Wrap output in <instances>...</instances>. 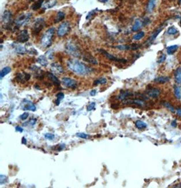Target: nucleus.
Segmentation results:
<instances>
[{
    "label": "nucleus",
    "mask_w": 181,
    "mask_h": 188,
    "mask_svg": "<svg viewBox=\"0 0 181 188\" xmlns=\"http://www.w3.org/2000/svg\"><path fill=\"white\" fill-rule=\"evenodd\" d=\"M22 144H24V145H26L27 144V139L24 137H22Z\"/></svg>",
    "instance_id": "54"
},
{
    "label": "nucleus",
    "mask_w": 181,
    "mask_h": 188,
    "mask_svg": "<svg viewBox=\"0 0 181 188\" xmlns=\"http://www.w3.org/2000/svg\"><path fill=\"white\" fill-rule=\"evenodd\" d=\"M165 59H166V55H165V54H162L160 56V57L158 59V60H157V63L161 64V63H163L165 61Z\"/></svg>",
    "instance_id": "46"
},
{
    "label": "nucleus",
    "mask_w": 181,
    "mask_h": 188,
    "mask_svg": "<svg viewBox=\"0 0 181 188\" xmlns=\"http://www.w3.org/2000/svg\"><path fill=\"white\" fill-rule=\"evenodd\" d=\"M174 187H181V183H180L179 184H178V185H175V186H174Z\"/></svg>",
    "instance_id": "56"
},
{
    "label": "nucleus",
    "mask_w": 181,
    "mask_h": 188,
    "mask_svg": "<svg viewBox=\"0 0 181 188\" xmlns=\"http://www.w3.org/2000/svg\"><path fill=\"white\" fill-rule=\"evenodd\" d=\"M56 3H57L56 0H48V1H46L44 3L43 8L44 10L52 8V7L55 6Z\"/></svg>",
    "instance_id": "24"
},
{
    "label": "nucleus",
    "mask_w": 181,
    "mask_h": 188,
    "mask_svg": "<svg viewBox=\"0 0 181 188\" xmlns=\"http://www.w3.org/2000/svg\"><path fill=\"white\" fill-rule=\"evenodd\" d=\"M83 59H84L85 61H86V62L91 63V64H93V65L98 64V61H96V59L95 58H94L93 57L90 56V55H88V56L87 55H86V56L83 57Z\"/></svg>",
    "instance_id": "30"
},
{
    "label": "nucleus",
    "mask_w": 181,
    "mask_h": 188,
    "mask_svg": "<svg viewBox=\"0 0 181 188\" xmlns=\"http://www.w3.org/2000/svg\"><path fill=\"white\" fill-rule=\"evenodd\" d=\"M14 47L15 52L18 54H24L28 53V49H27L26 47L23 46L20 44H15Z\"/></svg>",
    "instance_id": "21"
},
{
    "label": "nucleus",
    "mask_w": 181,
    "mask_h": 188,
    "mask_svg": "<svg viewBox=\"0 0 181 188\" xmlns=\"http://www.w3.org/2000/svg\"><path fill=\"white\" fill-rule=\"evenodd\" d=\"M46 76L49 79L50 81L52 82L53 84L56 86H59L60 84H61V82L60 80L58 79V78L55 76L53 73L51 72H47L46 73Z\"/></svg>",
    "instance_id": "19"
},
{
    "label": "nucleus",
    "mask_w": 181,
    "mask_h": 188,
    "mask_svg": "<svg viewBox=\"0 0 181 188\" xmlns=\"http://www.w3.org/2000/svg\"><path fill=\"white\" fill-rule=\"evenodd\" d=\"M99 1H101L102 3H107L108 2V0H99Z\"/></svg>",
    "instance_id": "55"
},
{
    "label": "nucleus",
    "mask_w": 181,
    "mask_h": 188,
    "mask_svg": "<svg viewBox=\"0 0 181 188\" xmlns=\"http://www.w3.org/2000/svg\"><path fill=\"white\" fill-rule=\"evenodd\" d=\"M71 30V25L69 22H64L60 25L57 29V35L60 37H63L69 33Z\"/></svg>",
    "instance_id": "5"
},
{
    "label": "nucleus",
    "mask_w": 181,
    "mask_h": 188,
    "mask_svg": "<svg viewBox=\"0 0 181 188\" xmlns=\"http://www.w3.org/2000/svg\"><path fill=\"white\" fill-rule=\"evenodd\" d=\"M96 10H98V9H95V10H93L90 11V12L88 14L87 16H86V19H87V20H90V19L92 17L96 14Z\"/></svg>",
    "instance_id": "45"
},
{
    "label": "nucleus",
    "mask_w": 181,
    "mask_h": 188,
    "mask_svg": "<svg viewBox=\"0 0 181 188\" xmlns=\"http://www.w3.org/2000/svg\"><path fill=\"white\" fill-rule=\"evenodd\" d=\"M140 47V45L136 44H133L132 45H119L115 46L116 48H117L119 50H136Z\"/></svg>",
    "instance_id": "16"
},
{
    "label": "nucleus",
    "mask_w": 181,
    "mask_h": 188,
    "mask_svg": "<svg viewBox=\"0 0 181 188\" xmlns=\"http://www.w3.org/2000/svg\"><path fill=\"white\" fill-rule=\"evenodd\" d=\"M163 26H160L159 27H158L157 29H156L155 31H153V33H152V35L150 36L149 39L147 40V41L146 42V46H149L151 45V44L153 43V42L155 41L156 38H157V35H159V33H160V32L161 31H162L163 29Z\"/></svg>",
    "instance_id": "13"
},
{
    "label": "nucleus",
    "mask_w": 181,
    "mask_h": 188,
    "mask_svg": "<svg viewBox=\"0 0 181 188\" xmlns=\"http://www.w3.org/2000/svg\"><path fill=\"white\" fill-rule=\"evenodd\" d=\"M163 106L165 107H166L167 109H169V110L170 111V112H175V109L174 108V107L172 106V105H171V104L170 103H167V102H163Z\"/></svg>",
    "instance_id": "41"
},
{
    "label": "nucleus",
    "mask_w": 181,
    "mask_h": 188,
    "mask_svg": "<svg viewBox=\"0 0 181 188\" xmlns=\"http://www.w3.org/2000/svg\"><path fill=\"white\" fill-rule=\"evenodd\" d=\"M55 29L54 27L50 28L46 31L44 33V34L42 36L41 40H40V44L43 48H48L52 43V40L54 35Z\"/></svg>",
    "instance_id": "2"
},
{
    "label": "nucleus",
    "mask_w": 181,
    "mask_h": 188,
    "mask_svg": "<svg viewBox=\"0 0 181 188\" xmlns=\"http://www.w3.org/2000/svg\"><path fill=\"white\" fill-rule=\"evenodd\" d=\"M29 40V35L28 31L26 29L22 30L17 35V41L20 43H25Z\"/></svg>",
    "instance_id": "12"
},
{
    "label": "nucleus",
    "mask_w": 181,
    "mask_h": 188,
    "mask_svg": "<svg viewBox=\"0 0 181 188\" xmlns=\"http://www.w3.org/2000/svg\"><path fill=\"white\" fill-rule=\"evenodd\" d=\"M170 78L167 76H159L154 80V82L157 84H163L170 81Z\"/></svg>",
    "instance_id": "23"
},
{
    "label": "nucleus",
    "mask_w": 181,
    "mask_h": 188,
    "mask_svg": "<svg viewBox=\"0 0 181 188\" xmlns=\"http://www.w3.org/2000/svg\"><path fill=\"white\" fill-rule=\"evenodd\" d=\"M178 33V29H177L176 28H175L174 27H171L167 29V33L170 35H176V34Z\"/></svg>",
    "instance_id": "37"
},
{
    "label": "nucleus",
    "mask_w": 181,
    "mask_h": 188,
    "mask_svg": "<svg viewBox=\"0 0 181 188\" xmlns=\"http://www.w3.org/2000/svg\"><path fill=\"white\" fill-rule=\"evenodd\" d=\"M61 82H62L64 86L68 88L75 89V88H78V83L76 80L70 78H67V77L63 78L62 80H61Z\"/></svg>",
    "instance_id": "9"
},
{
    "label": "nucleus",
    "mask_w": 181,
    "mask_h": 188,
    "mask_svg": "<svg viewBox=\"0 0 181 188\" xmlns=\"http://www.w3.org/2000/svg\"><path fill=\"white\" fill-rule=\"evenodd\" d=\"M174 95L178 99H181V88L178 86H174Z\"/></svg>",
    "instance_id": "36"
},
{
    "label": "nucleus",
    "mask_w": 181,
    "mask_h": 188,
    "mask_svg": "<svg viewBox=\"0 0 181 188\" xmlns=\"http://www.w3.org/2000/svg\"><path fill=\"white\" fill-rule=\"evenodd\" d=\"M37 63H39L42 67H46L48 65V61L46 55H42L37 59Z\"/></svg>",
    "instance_id": "26"
},
{
    "label": "nucleus",
    "mask_w": 181,
    "mask_h": 188,
    "mask_svg": "<svg viewBox=\"0 0 181 188\" xmlns=\"http://www.w3.org/2000/svg\"><path fill=\"white\" fill-rule=\"evenodd\" d=\"M30 69L32 71V72H34L35 74V77L38 80H42L44 78V74L41 69H40L39 67H37V65H32L31 67L30 68Z\"/></svg>",
    "instance_id": "15"
},
{
    "label": "nucleus",
    "mask_w": 181,
    "mask_h": 188,
    "mask_svg": "<svg viewBox=\"0 0 181 188\" xmlns=\"http://www.w3.org/2000/svg\"><path fill=\"white\" fill-rule=\"evenodd\" d=\"M2 23L5 27V29H8L9 27H12V14L9 10H5L2 14Z\"/></svg>",
    "instance_id": "6"
},
{
    "label": "nucleus",
    "mask_w": 181,
    "mask_h": 188,
    "mask_svg": "<svg viewBox=\"0 0 181 188\" xmlns=\"http://www.w3.org/2000/svg\"><path fill=\"white\" fill-rule=\"evenodd\" d=\"M135 95L133 92L130 91H121L119 95L117 96V99L120 101H124L126 99H128L130 97H133Z\"/></svg>",
    "instance_id": "14"
},
{
    "label": "nucleus",
    "mask_w": 181,
    "mask_h": 188,
    "mask_svg": "<svg viewBox=\"0 0 181 188\" xmlns=\"http://www.w3.org/2000/svg\"><path fill=\"white\" fill-rule=\"evenodd\" d=\"M124 104H134L137 105L139 107H144L145 105V102L143 100L140 99H126L124 101Z\"/></svg>",
    "instance_id": "18"
},
{
    "label": "nucleus",
    "mask_w": 181,
    "mask_h": 188,
    "mask_svg": "<svg viewBox=\"0 0 181 188\" xmlns=\"http://www.w3.org/2000/svg\"><path fill=\"white\" fill-rule=\"evenodd\" d=\"M65 51L68 54L75 57H80L81 56V52L80 49L74 42H67L65 46Z\"/></svg>",
    "instance_id": "3"
},
{
    "label": "nucleus",
    "mask_w": 181,
    "mask_h": 188,
    "mask_svg": "<svg viewBox=\"0 0 181 188\" xmlns=\"http://www.w3.org/2000/svg\"><path fill=\"white\" fill-rule=\"evenodd\" d=\"M76 137L84 139H88L90 138V135H87V134L84 133V132H78V133H76Z\"/></svg>",
    "instance_id": "38"
},
{
    "label": "nucleus",
    "mask_w": 181,
    "mask_h": 188,
    "mask_svg": "<svg viewBox=\"0 0 181 188\" xmlns=\"http://www.w3.org/2000/svg\"><path fill=\"white\" fill-rule=\"evenodd\" d=\"M147 94L149 97L153 98V99H156V98H157L160 95L161 91L159 89H157V88H151V89L148 90Z\"/></svg>",
    "instance_id": "20"
},
{
    "label": "nucleus",
    "mask_w": 181,
    "mask_h": 188,
    "mask_svg": "<svg viewBox=\"0 0 181 188\" xmlns=\"http://www.w3.org/2000/svg\"><path fill=\"white\" fill-rule=\"evenodd\" d=\"M36 122H37V120H36V119H31V120H30L29 124L31 125H34V124L36 123Z\"/></svg>",
    "instance_id": "51"
},
{
    "label": "nucleus",
    "mask_w": 181,
    "mask_h": 188,
    "mask_svg": "<svg viewBox=\"0 0 181 188\" xmlns=\"http://www.w3.org/2000/svg\"><path fill=\"white\" fill-rule=\"evenodd\" d=\"M95 105H96V103L94 102L90 103V104L86 107V109H87V111H88V112H90V111L93 110V109H95Z\"/></svg>",
    "instance_id": "44"
},
{
    "label": "nucleus",
    "mask_w": 181,
    "mask_h": 188,
    "mask_svg": "<svg viewBox=\"0 0 181 188\" xmlns=\"http://www.w3.org/2000/svg\"><path fill=\"white\" fill-rule=\"evenodd\" d=\"M67 66L71 72L78 76H86L93 72L91 67L77 59H69L67 61Z\"/></svg>",
    "instance_id": "1"
},
{
    "label": "nucleus",
    "mask_w": 181,
    "mask_h": 188,
    "mask_svg": "<svg viewBox=\"0 0 181 188\" xmlns=\"http://www.w3.org/2000/svg\"><path fill=\"white\" fill-rule=\"evenodd\" d=\"M96 94H97V91H96V90H92V91L90 92V95L92 96V97H94V96L96 95Z\"/></svg>",
    "instance_id": "50"
},
{
    "label": "nucleus",
    "mask_w": 181,
    "mask_h": 188,
    "mask_svg": "<svg viewBox=\"0 0 181 188\" xmlns=\"http://www.w3.org/2000/svg\"><path fill=\"white\" fill-rule=\"evenodd\" d=\"M107 83V80L105 78H100L99 79L96 80L94 82V86H98V85H104V84H106Z\"/></svg>",
    "instance_id": "32"
},
{
    "label": "nucleus",
    "mask_w": 181,
    "mask_h": 188,
    "mask_svg": "<svg viewBox=\"0 0 181 188\" xmlns=\"http://www.w3.org/2000/svg\"><path fill=\"white\" fill-rule=\"evenodd\" d=\"M177 114L181 117V109H177L176 110Z\"/></svg>",
    "instance_id": "52"
},
{
    "label": "nucleus",
    "mask_w": 181,
    "mask_h": 188,
    "mask_svg": "<svg viewBox=\"0 0 181 188\" xmlns=\"http://www.w3.org/2000/svg\"><path fill=\"white\" fill-rule=\"evenodd\" d=\"M56 100H55L56 105H59L60 103H61V101L65 98V95H64V93H59L57 94L56 96Z\"/></svg>",
    "instance_id": "35"
},
{
    "label": "nucleus",
    "mask_w": 181,
    "mask_h": 188,
    "mask_svg": "<svg viewBox=\"0 0 181 188\" xmlns=\"http://www.w3.org/2000/svg\"><path fill=\"white\" fill-rule=\"evenodd\" d=\"M144 32L140 31L133 36V39L134 40H137L138 41V40H141L142 37H144Z\"/></svg>",
    "instance_id": "39"
},
{
    "label": "nucleus",
    "mask_w": 181,
    "mask_h": 188,
    "mask_svg": "<svg viewBox=\"0 0 181 188\" xmlns=\"http://www.w3.org/2000/svg\"><path fill=\"white\" fill-rule=\"evenodd\" d=\"M32 14L31 13H26V14H20V16H18V18L15 20V24L17 27H20L24 25L29 21L31 18Z\"/></svg>",
    "instance_id": "8"
},
{
    "label": "nucleus",
    "mask_w": 181,
    "mask_h": 188,
    "mask_svg": "<svg viewBox=\"0 0 181 188\" xmlns=\"http://www.w3.org/2000/svg\"><path fill=\"white\" fill-rule=\"evenodd\" d=\"M65 13L61 12V11H59V12H57L56 15V17L54 22V23H57V22H61V21L65 18Z\"/></svg>",
    "instance_id": "28"
},
{
    "label": "nucleus",
    "mask_w": 181,
    "mask_h": 188,
    "mask_svg": "<svg viewBox=\"0 0 181 188\" xmlns=\"http://www.w3.org/2000/svg\"><path fill=\"white\" fill-rule=\"evenodd\" d=\"M31 78V75L27 72L18 73L16 76V81L21 84H24L26 82H28Z\"/></svg>",
    "instance_id": "11"
},
{
    "label": "nucleus",
    "mask_w": 181,
    "mask_h": 188,
    "mask_svg": "<svg viewBox=\"0 0 181 188\" xmlns=\"http://www.w3.org/2000/svg\"><path fill=\"white\" fill-rule=\"evenodd\" d=\"M178 48V45L170 46H168L167 48V53L169 55H172L175 52H176Z\"/></svg>",
    "instance_id": "33"
},
{
    "label": "nucleus",
    "mask_w": 181,
    "mask_h": 188,
    "mask_svg": "<svg viewBox=\"0 0 181 188\" xmlns=\"http://www.w3.org/2000/svg\"><path fill=\"white\" fill-rule=\"evenodd\" d=\"M157 0H149L147 4V10L148 13H152L155 9Z\"/></svg>",
    "instance_id": "25"
},
{
    "label": "nucleus",
    "mask_w": 181,
    "mask_h": 188,
    "mask_svg": "<svg viewBox=\"0 0 181 188\" xmlns=\"http://www.w3.org/2000/svg\"><path fill=\"white\" fill-rule=\"evenodd\" d=\"M25 101L26 103H22L24 104L22 107V109H24V110H30L32 111V112H35L36 110L35 105L33 104L32 102L27 100H25Z\"/></svg>",
    "instance_id": "22"
},
{
    "label": "nucleus",
    "mask_w": 181,
    "mask_h": 188,
    "mask_svg": "<svg viewBox=\"0 0 181 188\" xmlns=\"http://www.w3.org/2000/svg\"><path fill=\"white\" fill-rule=\"evenodd\" d=\"M11 70L12 69L11 67H5L3 68L1 71V73H0V77H1V78H3V77L8 74L9 73L11 72Z\"/></svg>",
    "instance_id": "34"
},
{
    "label": "nucleus",
    "mask_w": 181,
    "mask_h": 188,
    "mask_svg": "<svg viewBox=\"0 0 181 188\" xmlns=\"http://www.w3.org/2000/svg\"><path fill=\"white\" fill-rule=\"evenodd\" d=\"M44 3V0H37V1H36L35 2H34V3H33L31 9L34 11L37 10H39L42 6H43Z\"/></svg>",
    "instance_id": "27"
},
{
    "label": "nucleus",
    "mask_w": 181,
    "mask_h": 188,
    "mask_svg": "<svg viewBox=\"0 0 181 188\" xmlns=\"http://www.w3.org/2000/svg\"><path fill=\"white\" fill-rule=\"evenodd\" d=\"M44 137L48 140H53L55 138V135L52 133H49L48 132V133H46L44 135Z\"/></svg>",
    "instance_id": "43"
},
{
    "label": "nucleus",
    "mask_w": 181,
    "mask_h": 188,
    "mask_svg": "<svg viewBox=\"0 0 181 188\" xmlns=\"http://www.w3.org/2000/svg\"><path fill=\"white\" fill-rule=\"evenodd\" d=\"M99 51L100 52H101L104 56L107 57V58L109 59V60H111L112 61H114V62H116V63H127V60L124 59H120V58H117V57L113 56V54H111L107 52V51L104 50L103 49H99Z\"/></svg>",
    "instance_id": "10"
},
{
    "label": "nucleus",
    "mask_w": 181,
    "mask_h": 188,
    "mask_svg": "<svg viewBox=\"0 0 181 188\" xmlns=\"http://www.w3.org/2000/svg\"><path fill=\"white\" fill-rule=\"evenodd\" d=\"M135 125H136V127L138 129H140V130H143L144 128L147 127V124H146L145 122H144L143 121H141V120L136 121Z\"/></svg>",
    "instance_id": "31"
},
{
    "label": "nucleus",
    "mask_w": 181,
    "mask_h": 188,
    "mask_svg": "<svg viewBox=\"0 0 181 188\" xmlns=\"http://www.w3.org/2000/svg\"><path fill=\"white\" fill-rule=\"evenodd\" d=\"M45 55L48 59H50V60H53L54 57V50H49L46 52Z\"/></svg>",
    "instance_id": "40"
},
{
    "label": "nucleus",
    "mask_w": 181,
    "mask_h": 188,
    "mask_svg": "<svg viewBox=\"0 0 181 188\" xmlns=\"http://www.w3.org/2000/svg\"><path fill=\"white\" fill-rule=\"evenodd\" d=\"M149 23H150V20L147 18H144L143 20H142V19H140V18L136 19L135 22H134L133 26H132V31L133 32L138 31L141 29L144 26L147 25Z\"/></svg>",
    "instance_id": "7"
},
{
    "label": "nucleus",
    "mask_w": 181,
    "mask_h": 188,
    "mask_svg": "<svg viewBox=\"0 0 181 188\" xmlns=\"http://www.w3.org/2000/svg\"><path fill=\"white\" fill-rule=\"evenodd\" d=\"M46 26L45 19L43 18H37L34 21V23L33 25L32 31L35 35H37Z\"/></svg>",
    "instance_id": "4"
},
{
    "label": "nucleus",
    "mask_w": 181,
    "mask_h": 188,
    "mask_svg": "<svg viewBox=\"0 0 181 188\" xmlns=\"http://www.w3.org/2000/svg\"><path fill=\"white\" fill-rule=\"evenodd\" d=\"M29 116V114L28 112H24L20 116V119L22 120H26V119H27Z\"/></svg>",
    "instance_id": "48"
},
{
    "label": "nucleus",
    "mask_w": 181,
    "mask_h": 188,
    "mask_svg": "<svg viewBox=\"0 0 181 188\" xmlns=\"http://www.w3.org/2000/svg\"><path fill=\"white\" fill-rule=\"evenodd\" d=\"M174 78L176 83L181 84V67H178L174 72Z\"/></svg>",
    "instance_id": "29"
},
{
    "label": "nucleus",
    "mask_w": 181,
    "mask_h": 188,
    "mask_svg": "<svg viewBox=\"0 0 181 188\" xmlns=\"http://www.w3.org/2000/svg\"><path fill=\"white\" fill-rule=\"evenodd\" d=\"M171 125H172V127H176V121H175V120L172 121V123H171Z\"/></svg>",
    "instance_id": "53"
},
{
    "label": "nucleus",
    "mask_w": 181,
    "mask_h": 188,
    "mask_svg": "<svg viewBox=\"0 0 181 188\" xmlns=\"http://www.w3.org/2000/svg\"><path fill=\"white\" fill-rule=\"evenodd\" d=\"M15 129H16V131L17 132H23V128L22 127H20V126H17L16 128H15Z\"/></svg>",
    "instance_id": "49"
},
{
    "label": "nucleus",
    "mask_w": 181,
    "mask_h": 188,
    "mask_svg": "<svg viewBox=\"0 0 181 188\" xmlns=\"http://www.w3.org/2000/svg\"><path fill=\"white\" fill-rule=\"evenodd\" d=\"M55 147H57V149H55V150L59 151L63 150V149H65V147H66V145H65V144H60V145H58L57 146H55Z\"/></svg>",
    "instance_id": "47"
},
{
    "label": "nucleus",
    "mask_w": 181,
    "mask_h": 188,
    "mask_svg": "<svg viewBox=\"0 0 181 188\" xmlns=\"http://www.w3.org/2000/svg\"><path fill=\"white\" fill-rule=\"evenodd\" d=\"M51 70L54 74H62L65 72L63 66L59 63H53L51 64Z\"/></svg>",
    "instance_id": "17"
},
{
    "label": "nucleus",
    "mask_w": 181,
    "mask_h": 188,
    "mask_svg": "<svg viewBox=\"0 0 181 188\" xmlns=\"http://www.w3.org/2000/svg\"><path fill=\"white\" fill-rule=\"evenodd\" d=\"M7 182V177L5 175H3V174H1L0 175V184L1 185H3L5 183Z\"/></svg>",
    "instance_id": "42"
}]
</instances>
